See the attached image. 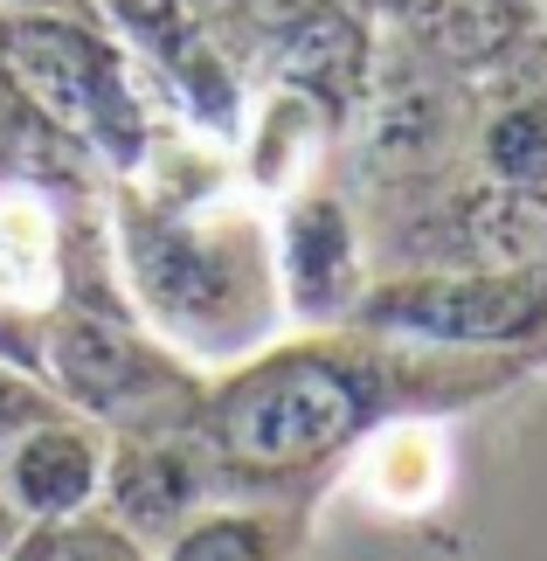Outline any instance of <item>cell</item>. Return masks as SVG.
Here are the masks:
<instances>
[{"label": "cell", "instance_id": "cell-17", "mask_svg": "<svg viewBox=\"0 0 547 561\" xmlns=\"http://www.w3.org/2000/svg\"><path fill=\"white\" fill-rule=\"evenodd\" d=\"M104 8H112V14H118L133 35L160 42V49H173L181 35H194V28H187V8H181V0H104Z\"/></svg>", "mask_w": 547, "mask_h": 561}, {"label": "cell", "instance_id": "cell-6", "mask_svg": "<svg viewBox=\"0 0 547 561\" xmlns=\"http://www.w3.org/2000/svg\"><path fill=\"white\" fill-rule=\"evenodd\" d=\"M49 347H56V381L70 388L77 402H91V409H125L133 396H146V388L160 381V368H152V354L139 347V340L104 327V319H91V312L56 319Z\"/></svg>", "mask_w": 547, "mask_h": 561}, {"label": "cell", "instance_id": "cell-20", "mask_svg": "<svg viewBox=\"0 0 547 561\" xmlns=\"http://www.w3.org/2000/svg\"><path fill=\"white\" fill-rule=\"evenodd\" d=\"M21 541V506H14V492H8V479H0V554H8Z\"/></svg>", "mask_w": 547, "mask_h": 561}, {"label": "cell", "instance_id": "cell-8", "mask_svg": "<svg viewBox=\"0 0 547 561\" xmlns=\"http://www.w3.org/2000/svg\"><path fill=\"white\" fill-rule=\"evenodd\" d=\"M451 139H457V98L436 83H396V91H381L375 125H367V167L388 181L430 174V167H444Z\"/></svg>", "mask_w": 547, "mask_h": 561}, {"label": "cell", "instance_id": "cell-14", "mask_svg": "<svg viewBox=\"0 0 547 561\" xmlns=\"http://www.w3.org/2000/svg\"><path fill=\"white\" fill-rule=\"evenodd\" d=\"M8 561H146V554L133 548V534H125V527L62 513V520H42L35 534H21V541L8 548Z\"/></svg>", "mask_w": 547, "mask_h": 561}, {"label": "cell", "instance_id": "cell-13", "mask_svg": "<svg viewBox=\"0 0 547 561\" xmlns=\"http://www.w3.org/2000/svg\"><path fill=\"white\" fill-rule=\"evenodd\" d=\"M478 146H486L492 181L547 187V104H499Z\"/></svg>", "mask_w": 547, "mask_h": 561}, {"label": "cell", "instance_id": "cell-19", "mask_svg": "<svg viewBox=\"0 0 547 561\" xmlns=\"http://www.w3.org/2000/svg\"><path fill=\"white\" fill-rule=\"evenodd\" d=\"M305 8H312V0H236V14H250L257 28H271V35L284 28V21H298Z\"/></svg>", "mask_w": 547, "mask_h": 561}, {"label": "cell", "instance_id": "cell-12", "mask_svg": "<svg viewBox=\"0 0 547 561\" xmlns=\"http://www.w3.org/2000/svg\"><path fill=\"white\" fill-rule=\"evenodd\" d=\"M284 256H292V291L305 312L340 306L354 285V243H346V215L333 202H305L284 229Z\"/></svg>", "mask_w": 547, "mask_h": 561}, {"label": "cell", "instance_id": "cell-3", "mask_svg": "<svg viewBox=\"0 0 547 561\" xmlns=\"http://www.w3.org/2000/svg\"><path fill=\"white\" fill-rule=\"evenodd\" d=\"M375 327H409L430 340H513L547 319L540 271H471V277H409L375 291Z\"/></svg>", "mask_w": 547, "mask_h": 561}, {"label": "cell", "instance_id": "cell-7", "mask_svg": "<svg viewBox=\"0 0 547 561\" xmlns=\"http://www.w3.org/2000/svg\"><path fill=\"white\" fill-rule=\"evenodd\" d=\"M457 243H465L478 271H547V187L492 181L465 194Z\"/></svg>", "mask_w": 547, "mask_h": 561}, {"label": "cell", "instance_id": "cell-2", "mask_svg": "<svg viewBox=\"0 0 547 561\" xmlns=\"http://www.w3.org/2000/svg\"><path fill=\"white\" fill-rule=\"evenodd\" d=\"M0 83L56 133L104 139L118 153H133L139 118H133V98H125L118 56L83 28H70V21H49V14L0 21Z\"/></svg>", "mask_w": 547, "mask_h": 561}, {"label": "cell", "instance_id": "cell-5", "mask_svg": "<svg viewBox=\"0 0 547 561\" xmlns=\"http://www.w3.org/2000/svg\"><path fill=\"white\" fill-rule=\"evenodd\" d=\"M271 70H277V83H292V91L346 112V104L367 91V28L340 0H312L298 21L277 28Z\"/></svg>", "mask_w": 547, "mask_h": 561}, {"label": "cell", "instance_id": "cell-9", "mask_svg": "<svg viewBox=\"0 0 547 561\" xmlns=\"http://www.w3.org/2000/svg\"><path fill=\"white\" fill-rule=\"evenodd\" d=\"M8 492H14L21 513H35V520L83 513L91 492H98V450H91V437L56 430V423H35L29 437L14 444V458H8Z\"/></svg>", "mask_w": 547, "mask_h": 561}, {"label": "cell", "instance_id": "cell-16", "mask_svg": "<svg viewBox=\"0 0 547 561\" xmlns=\"http://www.w3.org/2000/svg\"><path fill=\"white\" fill-rule=\"evenodd\" d=\"M492 70H499V98L506 104H547V35H520Z\"/></svg>", "mask_w": 547, "mask_h": 561}, {"label": "cell", "instance_id": "cell-15", "mask_svg": "<svg viewBox=\"0 0 547 561\" xmlns=\"http://www.w3.org/2000/svg\"><path fill=\"white\" fill-rule=\"evenodd\" d=\"M173 561H277L264 520H202L173 541Z\"/></svg>", "mask_w": 547, "mask_h": 561}, {"label": "cell", "instance_id": "cell-18", "mask_svg": "<svg viewBox=\"0 0 547 561\" xmlns=\"http://www.w3.org/2000/svg\"><path fill=\"white\" fill-rule=\"evenodd\" d=\"M21 423H42V402H35L21 381H8V375H0V444H8Z\"/></svg>", "mask_w": 547, "mask_h": 561}, {"label": "cell", "instance_id": "cell-4", "mask_svg": "<svg viewBox=\"0 0 547 561\" xmlns=\"http://www.w3.org/2000/svg\"><path fill=\"white\" fill-rule=\"evenodd\" d=\"M139 285L152 306H167L181 327H223L229 312L250 306V264L229 256L202 229H160L139 243Z\"/></svg>", "mask_w": 547, "mask_h": 561}, {"label": "cell", "instance_id": "cell-21", "mask_svg": "<svg viewBox=\"0 0 547 561\" xmlns=\"http://www.w3.org/2000/svg\"><path fill=\"white\" fill-rule=\"evenodd\" d=\"M367 8H388V14H409L415 0H367Z\"/></svg>", "mask_w": 547, "mask_h": 561}, {"label": "cell", "instance_id": "cell-10", "mask_svg": "<svg viewBox=\"0 0 547 561\" xmlns=\"http://www.w3.org/2000/svg\"><path fill=\"white\" fill-rule=\"evenodd\" d=\"M409 35L451 70H486L527 35V0H415Z\"/></svg>", "mask_w": 547, "mask_h": 561}, {"label": "cell", "instance_id": "cell-1", "mask_svg": "<svg viewBox=\"0 0 547 561\" xmlns=\"http://www.w3.org/2000/svg\"><path fill=\"white\" fill-rule=\"evenodd\" d=\"M367 423V388L326 354H284L215 396V450L236 471H305Z\"/></svg>", "mask_w": 547, "mask_h": 561}, {"label": "cell", "instance_id": "cell-11", "mask_svg": "<svg viewBox=\"0 0 547 561\" xmlns=\"http://www.w3.org/2000/svg\"><path fill=\"white\" fill-rule=\"evenodd\" d=\"M104 485H112V506L125 527H173L194 506V492H202V471H194V458L181 444L133 437V444H118Z\"/></svg>", "mask_w": 547, "mask_h": 561}]
</instances>
